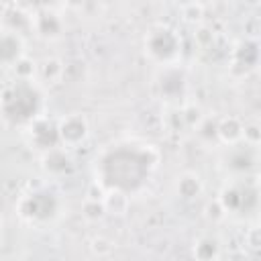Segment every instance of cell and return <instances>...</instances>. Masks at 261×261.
Here are the masks:
<instances>
[{
    "label": "cell",
    "instance_id": "cell-18",
    "mask_svg": "<svg viewBox=\"0 0 261 261\" xmlns=\"http://www.w3.org/2000/svg\"><path fill=\"white\" fill-rule=\"evenodd\" d=\"M247 241H249L251 249H259V228H251L247 234Z\"/></svg>",
    "mask_w": 261,
    "mask_h": 261
},
{
    "label": "cell",
    "instance_id": "cell-5",
    "mask_svg": "<svg viewBox=\"0 0 261 261\" xmlns=\"http://www.w3.org/2000/svg\"><path fill=\"white\" fill-rule=\"evenodd\" d=\"M202 190H204V184H202L200 175H196V173H192V171L179 175V179H177V194H179L181 198L192 200V198L200 196Z\"/></svg>",
    "mask_w": 261,
    "mask_h": 261
},
{
    "label": "cell",
    "instance_id": "cell-12",
    "mask_svg": "<svg viewBox=\"0 0 261 261\" xmlns=\"http://www.w3.org/2000/svg\"><path fill=\"white\" fill-rule=\"evenodd\" d=\"M181 118L186 120L188 126H196V124H200V122L204 120L202 110H200L198 106H194V104H190V106H186V108L181 110Z\"/></svg>",
    "mask_w": 261,
    "mask_h": 261
},
{
    "label": "cell",
    "instance_id": "cell-8",
    "mask_svg": "<svg viewBox=\"0 0 261 261\" xmlns=\"http://www.w3.org/2000/svg\"><path fill=\"white\" fill-rule=\"evenodd\" d=\"M37 69H39V73H41V77H43L45 82H57V80H61V75L65 73V65H63L57 57H47V59H43L41 65H37Z\"/></svg>",
    "mask_w": 261,
    "mask_h": 261
},
{
    "label": "cell",
    "instance_id": "cell-15",
    "mask_svg": "<svg viewBox=\"0 0 261 261\" xmlns=\"http://www.w3.org/2000/svg\"><path fill=\"white\" fill-rule=\"evenodd\" d=\"M224 214H226V210H224V206H222L218 200H212V202L206 204V216H208V218L220 220V218H224Z\"/></svg>",
    "mask_w": 261,
    "mask_h": 261
},
{
    "label": "cell",
    "instance_id": "cell-7",
    "mask_svg": "<svg viewBox=\"0 0 261 261\" xmlns=\"http://www.w3.org/2000/svg\"><path fill=\"white\" fill-rule=\"evenodd\" d=\"M220 255V245L212 237H202L194 247V257L198 261H216Z\"/></svg>",
    "mask_w": 261,
    "mask_h": 261
},
{
    "label": "cell",
    "instance_id": "cell-9",
    "mask_svg": "<svg viewBox=\"0 0 261 261\" xmlns=\"http://www.w3.org/2000/svg\"><path fill=\"white\" fill-rule=\"evenodd\" d=\"M12 71H14V75H16L20 82H29V80L35 75V71H37V63H35L31 57L22 55L20 59H16V61L12 63Z\"/></svg>",
    "mask_w": 261,
    "mask_h": 261
},
{
    "label": "cell",
    "instance_id": "cell-13",
    "mask_svg": "<svg viewBox=\"0 0 261 261\" xmlns=\"http://www.w3.org/2000/svg\"><path fill=\"white\" fill-rule=\"evenodd\" d=\"M243 139H245L247 145L257 147L259 141H261V128H259V124H255V122L245 124V126H243Z\"/></svg>",
    "mask_w": 261,
    "mask_h": 261
},
{
    "label": "cell",
    "instance_id": "cell-14",
    "mask_svg": "<svg viewBox=\"0 0 261 261\" xmlns=\"http://www.w3.org/2000/svg\"><path fill=\"white\" fill-rule=\"evenodd\" d=\"M110 251H112V241H110V239H106V237H96V239L92 241V253H94V255L106 257V255H110Z\"/></svg>",
    "mask_w": 261,
    "mask_h": 261
},
{
    "label": "cell",
    "instance_id": "cell-10",
    "mask_svg": "<svg viewBox=\"0 0 261 261\" xmlns=\"http://www.w3.org/2000/svg\"><path fill=\"white\" fill-rule=\"evenodd\" d=\"M82 214H84V218H88V220H98V218H102V216L106 214L102 200H88V198H86V202L82 204Z\"/></svg>",
    "mask_w": 261,
    "mask_h": 261
},
{
    "label": "cell",
    "instance_id": "cell-6",
    "mask_svg": "<svg viewBox=\"0 0 261 261\" xmlns=\"http://www.w3.org/2000/svg\"><path fill=\"white\" fill-rule=\"evenodd\" d=\"M102 204H104V210L106 212L116 214V216H122L128 210V196L124 192H120V190H112V192H106L104 194Z\"/></svg>",
    "mask_w": 261,
    "mask_h": 261
},
{
    "label": "cell",
    "instance_id": "cell-16",
    "mask_svg": "<svg viewBox=\"0 0 261 261\" xmlns=\"http://www.w3.org/2000/svg\"><path fill=\"white\" fill-rule=\"evenodd\" d=\"M194 37H196V43H198V45L208 47V45L214 41V31L208 29V27H198V31H196Z\"/></svg>",
    "mask_w": 261,
    "mask_h": 261
},
{
    "label": "cell",
    "instance_id": "cell-17",
    "mask_svg": "<svg viewBox=\"0 0 261 261\" xmlns=\"http://www.w3.org/2000/svg\"><path fill=\"white\" fill-rule=\"evenodd\" d=\"M104 190L100 188V186H96V184H92L90 186V190H88V200H102L104 198Z\"/></svg>",
    "mask_w": 261,
    "mask_h": 261
},
{
    "label": "cell",
    "instance_id": "cell-11",
    "mask_svg": "<svg viewBox=\"0 0 261 261\" xmlns=\"http://www.w3.org/2000/svg\"><path fill=\"white\" fill-rule=\"evenodd\" d=\"M181 16L184 20L188 22H200L202 16H204V6L200 2H188V4H181Z\"/></svg>",
    "mask_w": 261,
    "mask_h": 261
},
{
    "label": "cell",
    "instance_id": "cell-4",
    "mask_svg": "<svg viewBox=\"0 0 261 261\" xmlns=\"http://www.w3.org/2000/svg\"><path fill=\"white\" fill-rule=\"evenodd\" d=\"M33 24H35L37 33L45 39H55L61 33V20L53 12H39L33 18Z\"/></svg>",
    "mask_w": 261,
    "mask_h": 261
},
{
    "label": "cell",
    "instance_id": "cell-2",
    "mask_svg": "<svg viewBox=\"0 0 261 261\" xmlns=\"http://www.w3.org/2000/svg\"><path fill=\"white\" fill-rule=\"evenodd\" d=\"M22 53V39L16 33L4 31L0 35V63L4 65H12L16 59H20Z\"/></svg>",
    "mask_w": 261,
    "mask_h": 261
},
{
    "label": "cell",
    "instance_id": "cell-3",
    "mask_svg": "<svg viewBox=\"0 0 261 261\" xmlns=\"http://www.w3.org/2000/svg\"><path fill=\"white\" fill-rule=\"evenodd\" d=\"M216 137L224 145H234L243 139V122L237 116H224L216 122Z\"/></svg>",
    "mask_w": 261,
    "mask_h": 261
},
{
    "label": "cell",
    "instance_id": "cell-1",
    "mask_svg": "<svg viewBox=\"0 0 261 261\" xmlns=\"http://www.w3.org/2000/svg\"><path fill=\"white\" fill-rule=\"evenodd\" d=\"M57 137L67 147L80 145L88 137V120L82 114H69V116L61 118L59 126H57Z\"/></svg>",
    "mask_w": 261,
    "mask_h": 261
}]
</instances>
